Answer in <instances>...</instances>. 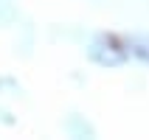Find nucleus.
Wrapping results in <instances>:
<instances>
[{
    "instance_id": "1",
    "label": "nucleus",
    "mask_w": 149,
    "mask_h": 140,
    "mask_svg": "<svg viewBox=\"0 0 149 140\" xmlns=\"http://www.w3.org/2000/svg\"><path fill=\"white\" fill-rule=\"evenodd\" d=\"M90 56L99 65H121L130 56V48H121L118 39H113V37H99L90 45Z\"/></svg>"
}]
</instances>
